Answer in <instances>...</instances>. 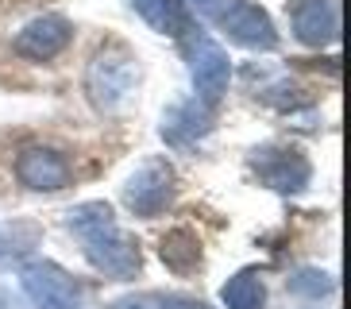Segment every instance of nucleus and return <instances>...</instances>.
<instances>
[{"label":"nucleus","mask_w":351,"mask_h":309,"mask_svg":"<svg viewBox=\"0 0 351 309\" xmlns=\"http://www.w3.org/2000/svg\"><path fill=\"white\" fill-rule=\"evenodd\" d=\"M66 228L82 240L85 259L112 278H132L139 271V244L116 225L108 201H82L66 213Z\"/></svg>","instance_id":"1"},{"label":"nucleus","mask_w":351,"mask_h":309,"mask_svg":"<svg viewBox=\"0 0 351 309\" xmlns=\"http://www.w3.org/2000/svg\"><path fill=\"white\" fill-rule=\"evenodd\" d=\"M135 85H139V62L120 43L101 47L85 66V93H89L93 108H101V113L124 108L135 97Z\"/></svg>","instance_id":"2"},{"label":"nucleus","mask_w":351,"mask_h":309,"mask_svg":"<svg viewBox=\"0 0 351 309\" xmlns=\"http://www.w3.org/2000/svg\"><path fill=\"white\" fill-rule=\"evenodd\" d=\"M132 8L143 16L158 35H182L189 27L186 0H132Z\"/></svg>","instance_id":"13"},{"label":"nucleus","mask_w":351,"mask_h":309,"mask_svg":"<svg viewBox=\"0 0 351 309\" xmlns=\"http://www.w3.org/2000/svg\"><path fill=\"white\" fill-rule=\"evenodd\" d=\"M108 309H158V294H128V298H116Z\"/></svg>","instance_id":"17"},{"label":"nucleus","mask_w":351,"mask_h":309,"mask_svg":"<svg viewBox=\"0 0 351 309\" xmlns=\"http://www.w3.org/2000/svg\"><path fill=\"white\" fill-rule=\"evenodd\" d=\"M289 290H293L298 298L320 301V298H328L332 290H336V282H332V275H324V271H317V267H305V271H298V275L289 278Z\"/></svg>","instance_id":"16"},{"label":"nucleus","mask_w":351,"mask_h":309,"mask_svg":"<svg viewBox=\"0 0 351 309\" xmlns=\"http://www.w3.org/2000/svg\"><path fill=\"white\" fill-rule=\"evenodd\" d=\"M289 20H293V35L305 47H328L340 35V16L332 0H293Z\"/></svg>","instance_id":"10"},{"label":"nucleus","mask_w":351,"mask_h":309,"mask_svg":"<svg viewBox=\"0 0 351 309\" xmlns=\"http://www.w3.org/2000/svg\"><path fill=\"white\" fill-rule=\"evenodd\" d=\"M158 309H208L201 298H186V294H158Z\"/></svg>","instance_id":"18"},{"label":"nucleus","mask_w":351,"mask_h":309,"mask_svg":"<svg viewBox=\"0 0 351 309\" xmlns=\"http://www.w3.org/2000/svg\"><path fill=\"white\" fill-rule=\"evenodd\" d=\"M170 197H174V166L166 159H147L124 185V205L135 216H158L170 205Z\"/></svg>","instance_id":"4"},{"label":"nucleus","mask_w":351,"mask_h":309,"mask_svg":"<svg viewBox=\"0 0 351 309\" xmlns=\"http://www.w3.org/2000/svg\"><path fill=\"white\" fill-rule=\"evenodd\" d=\"M16 178H20L27 190L58 194V190L70 185V163H66L58 151H51V147H27V151L16 159Z\"/></svg>","instance_id":"9"},{"label":"nucleus","mask_w":351,"mask_h":309,"mask_svg":"<svg viewBox=\"0 0 351 309\" xmlns=\"http://www.w3.org/2000/svg\"><path fill=\"white\" fill-rule=\"evenodd\" d=\"M158 255H162V263L170 271L186 275V271H193L197 263H201V244H197V236L189 232V228H174V232H166L162 236Z\"/></svg>","instance_id":"14"},{"label":"nucleus","mask_w":351,"mask_h":309,"mask_svg":"<svg viewBox=\"0 0 351 309\" xmlns=\"http://www.w3.org/2000/svg\"><path fill=\"white\" fill-rule=\"evenodd\" d=\"M213 128V116H208V104L205 101H186V104H174L170 113L162 116V139L186 147L201 135H208Z\"/></svg>","instance_id":"11"},{"label":"nucleus","mask_w":351,"mask_h":309,"mask_svg":"<svg viewBox=\"0 0 351 309\" xmlns=\"http://www.w3.org/2000/svg\"><path fill=\"white\" fill-rule=\"evenodd\" d=\"M255 170L278 194H301L313 174L309 159L293 151V147H263V151H255Z\"/></svg>","instance_id":"6"},{"label":"nucleus","mask_w":351,"mask_h":309,"mask_svg":"<svg viewBox=\"0 0 351 309\" xmlns=\"http://www.w3.org/2000/svg\"><path fill=\"white\" fill-rule=\"evenodd\" d=\"M20 282L35 309H82V286L58 263L35 259L20 271Z\"/></svg>","instance_id":"3"},{"label":"nucleus","mask_w":351,"mask_h":309,"mask_svg":"<svg viewBox=\"0 0 351 309\" xmlns=\"http://www.w3.org/2000/svg\"><path fill=\"white\" fill-rule=\"evenodd\" d=\"M39 244H43V225L39 220H27V216L0 220V271L12 267V263H20L23 255H32Z\"/></svg>","instance_id":"12"},{"label":"nucleus","mask_w":351,"mask_h":309,"mask_svg":"<svg viewBox=\"0 0 351 309\" xmlns=\"http://www.w3.org/2000/svg\"><path fill=\"white\" fill-rule=\"evenodd\" d=\"M220 27L232 43L251 47V51H274L278 47V31L270 23V16L251 0H232L228 8H220Z\"/></svg>","instance_id":"5"},{"label":"nucleus","mask_w":351,"mask_h":309,"mask_svg":"<svg viewBox=\"0 0 351 309\" xmlns=\"http://www.w3.org/2000/svg\"><path fill=\"white\" fill-rule=\"evenodd\" d=\"M73 39V23L66 16H35L27 27L12 39V51L20 58H32V62H47L54 54H62Z\"/></svg>","instance_id":"7"},{"label":"nucleus","mask_w":351,"mask_h":309,"mask_svg":"<svg viewBox=\"0 0 351 309\" xmlns=\"http://www.w3.org/2000/svg\"><path fill=\"white\" fill-rule=\"evenodd\" d=\"M0 309H20V301L12 298L8 290H0Z\"/></svg>","instance_id":"19"},{"label":"nucleus","mask_w":351,"mask_h":309,"mask_svg":"<svg viewBox=\"0 0 351 309\" xmlns=\"http://www.w3.org/2000/svg\"><path fill=\"white\" fill-rule=\"evenodd\" d=\"M189 73H193V89L197 101L217 104L228 89V78H232V62H228V51L213 39H201L193 47V58H189Z\"/></svg>","instance_id":"8"},{"label":"nucleus","mask_w":351,"mask_h":309,"mask_svg":"<svg viewBox=\"0 0 351 309\" xmlns=\"http://www.w3.org/2000/svg\"><path fill=\"white\" fill-rule=\"evenodd\" d=\"M220 301L228 309H263L267 306V286L258 271H239L236 278H228L224 290H220Z\"/></svg>","instance_id":"15"}]
</instances>
